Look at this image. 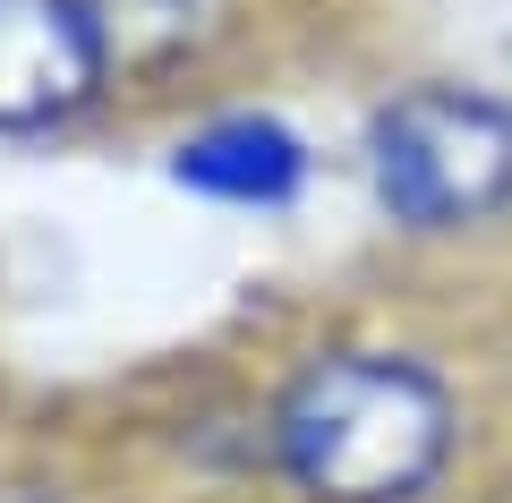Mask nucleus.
<instances>
[{
	"mask_svg": "<svg viewBox=\"0 0 512 503\" xmlns=\"http://www.w3.org/2000/svg\"><path fill=\"white\" fill-rule=\"evenodd\" d=\"M171 180L214 205H291L308 180V145L265 111H231V120H205L197 137H180Z\"/></svg>",
	"mask_w": 512,
	"mask_h": 503,
	"instance_id": "4",
	"label": "nucleus"
},
{
	"mask_svg": "<svg viewBox=\"0 0 512 503\" xmlns=\"http://www.w3.org/2000/svg\"><path fill=\"white\" fill-rule=\"evenodd\" d=\"M111 26L94 0H0V137L60 128L103 94Z\"/></svg>",
	"mask_w": 512,
	"mask_h": 503,
	"instance_id": "3",
	"label": "nucleus"
},
{
	"mask_svg": "<svg viewBox=\"0 0 512 503\" xmlns=\"http://www.w3.org/2000/svg\"><path fill=\"white\" fill-rule=\"evenodd\" d=\"M453 393L402 350H325L274 401L282 478L308 503H419L453 461Z\"/></svg>",
	"mask_w": 512,
	"mask_h": 503,
	"instance_id": "1",
	"label": "nucleus"
},
{
	"mask_svg": "<svg viewBox=\"0 0 512 503\" xmlns=\"http://www.w3.org/2000/svg\"><path fill=\"white\" fill-rule=\"evenodd\" d=\"M367 188L402 231H470L512 205V103L410 86L367 120Z\"/></svg>",
	"mask_w": 512,
	"mask_h": 503,
	"instance_id": "2",
	"label": "nucleus"
}]
</instances>
